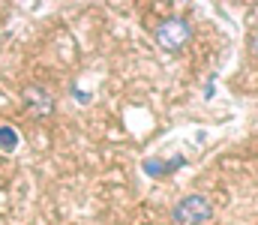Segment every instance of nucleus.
<instances>
[{
  "label": "nucleus",
  "mask_w": 258,
  "mask_h": 225,
  "mask_svg": "<svg viewBox=\"0 0 258 225\" xmlns=\"http://www.w3.org/2000/svg\"><path fill=\"white\" fill-rule=\"evenodd\" d=\"M210 216H213V204H210V198H204V195H186V198H180V201L174 204V210H171L174 225H204Z\"/></svg>",
  "instance_id": "nucleus-1"
},
{
  "label": "nucleus",
  "mask_w": 258,
  "mask_h": 225,
  "mask_svg": "<svg viewBox=\"0 0 258 225\" xmlns=\"http://www.w3.org/2000/svg\"><path fill=\"white\" fill-rule=\"evenodd\" d=\"M189 36H192V27H189V21H183V18H165V21L156 27V42H159L165 51L183 48V45L189 42Z\"/></svg>",
  "instance_id": "nucleus-2"
},
{
  "label": "nucleus",
  "mask_w": 258,
  "mask_h": 225,
  "mask_svg": "<svg viewBox=\"0 0 258 225\" xmlns=\"http://www.w3.org/2000/svg\"><path fill=\"white\" fill-rule=\"evenodd\" d=\"M24 96H27V102L33 105V111H39V114H48V111H51V96H48L45 90L27 87V90H24Z\"/></svg>",
  "instance_id": "nucleus-3"
},
{
  "label": "nucleus",
  "mask_w": 258,
  "mask_h": 225,
  "mask_svg": "<svg viewBox=\"0 0 258 225\" xmlns=\"http://www.w3.org/2000/svg\"><path fill=\"white\" fill-rule=\"evenodd\" d=\"M18 144V135H15V129H9V126H0V150H15Z\"/></svg>",
  "instance_id": "nucleus-4"
},
{
  "label": "nucleus",
  "mask_w": 258,
  "mask_h": 225,
  "mask_svg": "<svg viewBox=\"0 0 258 225\" xmlns=\"http://www.w3.org/2000/svg\"><path fill=\"white\" fill-rule=\"evenodd\" d=\"M144 168H147L150 174H162V171H165V165H162V162H147Z\"/></svg>",
  "instance_id": "nucleus-5"
},
{
  "label": "nucleus",
  "mask_w": 258,
  "mask_h": 225,
  "mask_svg": "<svg viewBox=\"0 0 258 225\" xmlns=\"http://www.w3.org/2000/svg\"><path fill=\"white\" fill-rule=\"evenodd\" d=\"M252 51H255V57H258V33L252 36Z\"/></svg>",
  "instance_id": "nucleus-6"
}]
</instances>
